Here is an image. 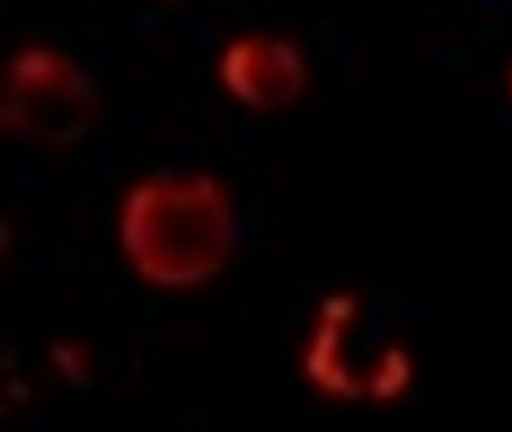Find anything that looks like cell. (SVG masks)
I'll return each mask as SVG.
<instances>
[{
	"mask_svg": "<svg viewBox=\"0 0 512 432\" xmlns=\"http://www.w3.org/2000/svg\"><path fill=\"white\" fill-rule=\"evenodd\" d=\"M98 113V89L65 53L30 45L7 65L0 120L12 134L47 146H69L88 134Z\"/></svg>",
	"mask_w": 512,
	"mask_h": 432,
	"instance_id": "obj_2",
	"label": "cell"
},
{
	"mask_svg": "<svg viewBox=\"0 0 512 432\" xmlns=\"http://www.w3.org/2000/svg\"><path fill=\"white\" fill-rule=\"evenodd\" d=\"M55 364L59 366L60 371H64L72 380H76L84 374L86 366V356L76 344H60L52 354Z\"/></svg>",
	"mask_w": 512,
	"mask_h": 432,
	"instance_id": "obj_7",
	"label": "cell"
},
{
	"mask_svg": "<svg viewBox=\"0 0 512 432\" xmlns=\"http://www.w3.org/2000/svg\"><path fill=\"white\" fill-rule=\"evenodd\" d=\"M344 328L321 323L313 344L306 354V371L311 380L323 392L333 397H357L362 392L361 385L350 376L340 362V335Z\"/></svg>",
	"mask_w": 512,
	"mask_h": 432,
	"instance_id": "obj_4",
	"label": "cell"
},
{
	"mask_svg": "<svg viewBox=\"0 0 512 432\" xmlns=\"http://www.w3.org/2000/svg\"><path fill=\"white\" fill-rule=\"evenodd\" d=\"M357 315V303L350 296H333L326 299L323 308H321V323L335 325V327L347 328L354 322Z\"/></svg>",
	"mask_w": 512,
	"mask_h": 432,
	"instance_id": "obj_6",
	"label": "cell"
},
{
	"mask_svg": "<svg viewBox=\"0 0 512 432\" xmlns=\"http://www.w3.org/2000/svg\"><path fill=\"white\" fill-rule=\"evenodd\" d=\"M410 380V362L400 347H390L381 356L378 366L369 380L371 397L388 402L402 395Z\"/></svg>",
	"mask_w": 512,
	"mask_h": 432,
	"instance_id": "obj_5",
	"label": "cell"
},
{
	"mask_svg": "<svg viewBox=\"0 0 512 432\" xmlns=\"http://www.w3.org/2000/svg\"><path fill=\"white\" fill-rule=\"evenodd\" d=\"M234 211L221 181L205 173L158 175L128 190L118 216L123 253L161 289H190L224 267L234 243Z\"/></svg>",
	"mask_w": 512,
	"mask_h": 432,
	"instance_id": "obj_1",
	"label": "cell"
},
{
	"mask_svg": "<svg viewBox=\"0 0 512 432\" xmlns=\"http://www.w3.org/2000/svg\"><path fill=\"white\" fill-rule=\"evenodd\" d=\"M217 76L239 105L275 111L294 105L308 88L303 53L274 35H248L222 50Z\"/></svg>",
	"mask_w": 512,
	"mask_h": 432,
	"instance_id": "obj_3",
	"label": "cell"
}]
</instances>
